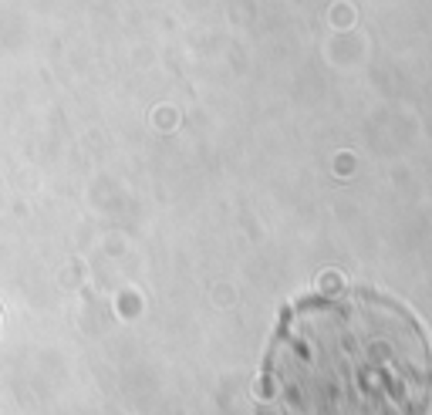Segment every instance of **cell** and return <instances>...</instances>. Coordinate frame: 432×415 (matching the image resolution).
Instances as JSON below:
<instances>
[{
  "mask_svg": "<svg viewBox=\"0 0 432 415\" xmlns=\"http://www.w3.org/2000/svg\"><path fill=\"white\" fill-rule=\"evenodd\" d=\"M432 344L372 287L287 304L257 378V415H429Z\"/></svg>",
  "mask_w": 432,
  "mask_h": 415,
  "instance_id": "6da1fadb",
  "label": "cell"
}]
</instances>
